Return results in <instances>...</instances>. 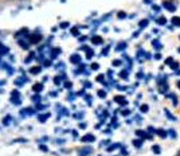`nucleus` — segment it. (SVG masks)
<instances>
[{"instance_id": "nucleus-11", "label": "nucleus", "mask_w": 180, "mask_h": 156, "mask_svg": "<svg viewBox=\"0 0 180 156\" xmlns=\"http://www.w3.org/2000/svg\"><path fill=\"white\" fill-rule=\"evenodd\" d=\"M156 23L159 24V26H165V24H167V18H165V16L157 18V19H156Z\"/></svg>"}, {"instance_id": "nucleus-49", "label": "nucleus", "mask_w": 180, "mask_h": 156, "mask_svg": "<svg viewBox=\"0 0 180 156\" xmlns=\"http://www.w3.org/2000/svg\"><path fill=\"white\" fill-rule=\"evenodd\" d=\"M178 156H180V152H179V155H178Z\"/></svg>"}, {"instance_id": "nucleus-10", "label": "nucleus", "mask_w": 180, "mask_h": 156, "mask_svg": "<svg viewBox=\"0 0 180 156\" xmlns=\"http://www.w3.org/2000/svg\"><path fill=\"white\" fill-rule=\"evenodd\" d=\"M48 117H50V113H43V114H39L38 116V120H39V123H46Z\"/></svg>"}, {"instance_id": "nucleus-45", "label": "nucleus", "mask_w": 180, "mask_h": 156, "mask_svg": "<svg viewBox=\"0 0 180 156\" xmlns=\"http://www.w3.org/2000/svg\"><path fill=\"white\" fill-rule=\"evenodd\" d=\"M40 149H42V151H46V152H47V151H48V148H47L46 145H40Z\"/></svg>"}, {"instance_id": "nucleus-29", "label": "nucleus", "mask_w": 180, "mask_h": 156, "mask_svg": "<svg viewBox=\"0 0 180 156\" xmlns=\"http://www.w3.org/2000/svg\"><path fill=\"white\" fill-rule=\"evenodd\" d=\"M98 97H101V98H105V97H106V92H105V90H98Z\"/></svg>"}, {"instance_id": "nucleus-48", "label": "nucleus", "mask_w": 180, "mask_h": 156, "mask_svg": "<svg viewBox=\"0 0 180 156\" xmlns=\"http://www.w3.org/2000/svg\"><path fill=\"white\" fill-rule=\"evenodd\" d=\"M176 85H178V88L180 89V79H179V81H178V82H176Z\"/></svg>"}, {"instance_id": "nucleus-16", "label": "nucleus", "mask_w": 180, "mask_h": 156, "mask_svg": "<svg viewBox=\"0 0 180 156\" xmlns=\"http://www.w3.org/2000/svg\"><path fill=\"white\" fill-rule=\"evenodd\" d=\"M148 24H149V20H148V19H142V20H140V23H138V27H140V28H145V27H148Z\"/></svg>"}, {"instance_id": "nucleus-34", "label": "nucleus", "mask_w": 180, "mask_h": 156, "mask_svg": "<svg viewBox=\"0 0 180 156\" xmlns=\"http://www.w3.org/2000/svg\"><path fill=\"white\" fill-rule=\"evenodd\" d=\"M32 101H34V102H37V104H38V102H40V96H39V94L34 96V97H32Z\"/></svg>"}, {"instance_id": "nucleus-26", "label": "nucleus", "mask_w": 180, "mask_h": 156, "mask_svg": "<svg viewBox=\"0 0 180 156\" xmlns=\"http://www.w3.org/2000/svg\"><path fill=\"white\" fill-rule=\"evenodd\" d=\"M120 77H121V78H124V79H128V71H127V70L121 71V73H120Z\"/></svg>"}, {"instance_id": "nucleus-12", "label": "nucleus", "mask_w": 180, "mask_h": 156, "mask_svg": "<svg viewBox=\"0 0 180 156\" xmlns=\"http://www.w3.org/2000/svg\"><path fill=\"white\" fill-rule=\"evenodd\" d=\"M61 54V48H54V50L51 51V54H50V57H51V59H55V58H58V55Z\"/></svg>"}, {"instance_id": "nucleus-37", "label": "nucleus", "mask_w": 180, "mask_h": 156, "mask_svg": "<svg viewBox=\"0 0 180 156\" xmlns=\"http://www.w3.org/2000/svg\"><path fill=\"white\" fill-rule=\"evenodd\" d=\"M118 18H120V19H125V18H127V14L121 11V12H118Z\"/></svg>"}, {"instance_id": "nucleus-2", "label": "nucleus", "mask_w": 180, "mask_h": 156, "mask_svg": "<svg viewBox=\"0 0 180 156\" xmlns=\"http://www.w3.org/2000/svg\"><path fill=\"white\" fill-rule=\"evenodd\" d=\"M42 41V35L40 34H32V35H28V42L31 44H37Z\"/></svg>"}, {"instance_id": "nucleus-25", "label": "nucleus", "mask_w": 180, "mask_h": 156, "mask_svg": "<svg viewBox=\"0 0 180 156\" xmlns=\"http://www.w3.org/2000/svg\"><path fill=\"white\" fill-rule=\"evenodd\" d=\"M70 33L73 34L74 37H78V35H79V33H78V28H77V27H73V28L70 30Z\"/></svg>"}, {"instance_id": "nucleus-24", "label": "nucleus", "mask_w": 180, "mask_h": 156, "mask_svg": "<svg viewBox=\"0 0 180 156\" xmlns=\"http://www.w3.org/2000/svg\"><path fill=\"white\" fill-rule=\"evenodd\" d=\"M171 69H172V70H179V62H172V63H171Z\"/></svg>"}, {"instance_id": "nucleus-41", "label": "nucleus", "mask_w": 180, "mask_h": 156, "mask_svg": "<svg viewBox=\"0 0 180 156\" xmlns=\"http://www.w3.org/2000/svg\"><path fill=\"white\" fill-rule=\"evenodd\" d=\"M120 65H122V62H121V61H113V66H120Z\"/></svg>"}, {"instance_id": "nucleus-1", "label": "nucleus", "mask_w": 180, "mask_h": 156, "mask_svg": "<svg viewBox=\"0 0 180 156\" xmlns=\"http://www.w3.org/2000/svg\"><path fill=\"white\" fill-rule=\"evenodd\" d=\"M90 153H93V148L92 147H82V148L78 149V155L79 156H89Z\"/></svg>"}, {"instance_id": "nucleus-43", "label": "nucleus", "mask_w": 180, "mask_h": 156, "mask_svg": "<svg viewBox=\"0 0 180 156\" xmlns=\"http://www.w3.org/2000/svg\"><path fill=\"white\" fill-rule=\"evenodd\" d=\"M85 98H86V102H88V104L92 105V96H86Z\"/></svg>"}, {"instance_id": "nucleus-30", "label": "nucleus", "mask_w": 180, "mask_h": 156, "mask_svg": "<svg viewBox=\"0 0 180 156\" xmlns=\"http://www.w3.org/2000/svg\"><path fill=\"white\" fill-rule=\"evenodd\" d=\"M103 78H105V75H103V74L97 75V81L98 82H105V79H103Z\"/></svg>"}, {"instance_id": "nucleus-40", "label": "nucleus", "mask_w": 180, "mask_h": 156, "mask_svg": "<svg viewBox=\"0 0 180 156\" xmlns=\"http://www.w3.org/2000/svg\"><path fill=\"white\" fill-rule=\"evenodd\" d=\"M100 69V65L98 63H92V70H98Z\"/></svg>"}, {"instance_id": "nucleus-31", "label": "nucleus", "mask_w": 180, "mask_h": 156, "mask_svg": "<svg viewBox=\"0 0 180 156\" xmlns=\"http://www.w3.org/2000/svg\"><path fill=\"white\" fill-rule=\"evenodd\" d=\"M148 133H149V135H153V133H156V129L153 128V127H148Z\"/></svg>"}, {"instance_id": "nucleus-22", "label": "nucleus", "mask_w": 180, "mask_h": 156, "mask_svg": "<svg viewBox=\"0 0 180 156\" xmlns=\"http://www.w3.org/2000/svg\"><path fill=\"white\" fill-rule=\"evenodd\" d=\"M11 102H12V104H15V105H20L22 104V101L19 100V97H16V98H15V97H11Z\"/></svg>"}, {"instance_id": "nucleus-50", "label": "nucleus", "mask_w": 180, "mask_h": 156, "mask_svg": "<svg viewBox=\"0 0 180 156\" xmlns=\"http://www.w3.org/2000/svg\"><path fill=\"white\" fill-rule=\"evenodd\" d=\"M179 39H180V37H179Z\"/></svg>"}, {"instance_id": "nucleus-33", "label": "nucleus", "mask_w": 180, "mask_h": 156, "mask_svg": "<svg viewBox=\"0 0 180 156\" xmlns=\"http://www.w3.org/2000/svg\"><path fill=\"white\" fill-rule=\"evenodd\" d=\"M3 53H4V54H7V53H8V48H7V47H3V46H0V55H2Z\"/></svg>"}, {"instance_id": "nucleus-35", "label": "nucleus", "mask_w": 180, "mask_h": 156, "mask_svg": "<svg viewBox=\"0 0 180 156\" xmlns=\"http://www.w3.org/2000/svg\"><path fill=\"white\" fill-rule=\"evenodd\" d=\"M69 22H62V23H61V27L62 28H67V27H69Z\"/></svg>"}, {"instance_id": "nucleus-15", "label": "nucleus", "mask_w": 180, "mask_h": 156, "mask_svg": "<svg viewBox=\"0 0 180 156\" xmlns=\"http://www.w3.org/2000/svg\"><path fill=\"white\" fill-rule=\"evenodd\" d=\"M173 26H176V27H180V16H173L172 19H171Z\"/></svg>"}, {"instance_id": "nucleus-28", "label": "nucleus", "mask_w": 180, "mask_h": 156, "mask_svg": "<svg viewBox=\"0 0 180 156\" xmlns=\"http://www.w3.org/2000/svg\"><path fill=\"white\" fill-rule=\"evenodd\" d=\"M121 48H122V50H124V48H127V42H121L120 44H118V47H117V50H121Z\"/></svg>"}, {"instance_id": "nucleus-7", "label": "nucleus", "mask_w": 180, "mask_h": 156, "mask_svg": "<svg viewBox=\"0 0 180 156\" xmlns=\"http://www.w3.org/2000/svg\"><path fill=\"white\" fill-rule=\"evenodd\" d=\"M114 101L117 102V104H122V105H127L128 104V101H127V98H125L124 96H116L114 97Z\"/></svg>"}, {"instance_id": "nucleus-17", "label": "nucleus", "mask_w": 180, "mask_h": 156, "mask_svg": "<svg viewBox=\"0 0 180 156\" xmlns=\"http://www.w3.org/2000/svg\"><path fill=\"white\" fill-rule=\"evenodd\" d=\"M164 114L167 116V117L171 120V121H176V117H173V116L169 113V110H168V109H164Z\"/></svg>"}, {"instance_id": "nucleus-46", "label": "nucleus", "mask_w": 180, "mask_h": 156, "mask_svg": "<svg viewBox=\"0 0 180 156\" xmlns=\"http://www.w3.org/2000/svg\"><path fill=\"white\" fill-rule=\"evenodd\" d=\"M65 86H66V88H69V89H70L71 86H73V83H71V82H66V83H65Z\"/></svg>"}, {"instance_id": "nucleus-18", "label": "nucleus", "mask_w": 180, "mask_h": 156, "mask_svg": "<svg viewBox=\"0 0 180 156\" xmlns=\"http://www.w3.org/2000/svg\"><path fill=\"white\" fill-rule=\"evenodd\" d=\"M30 71H31V74H39L40 71H42V68H40V66H35V68H32Z\"/></svg>"}, {"instance_id": "nucleus-6", "label": "nucleus", "mask_w": 180, "mask_h": 156, "mask_svg": "<svg viewBox=\"0 0 180 156\" xmlns=\"http://www.w3.org/2000/svg\"><path fill=\"white\" fill-rule=\"evenodd\" d=\"M70 62L74 65H79L81 63V55L79 54H73L70 57Z\"/></svg>"}, {"instance_id": "nucleus-14", "label": "nucleus", "mask_w": 180, "mask_h": 156, "mask_svg": "<svg viewBox=\"0 0 180 156\" xmlns=\"http://www.w3.org/2000/svg\"><path fill=\"white\" fill-rule=\"evenodd\" d=\"M142 143H144V139H134L133 140V145L136 147V148H141Z\"/></svg>"}, {"instance_id": "nucleus-3", "label": "nucleus", "mask_w": 180, "mask_h": 156, "mask_svg": "<svg viewBox=\"0 0 180 156\" xmlns=\"http://www.w3.org/2000/svg\"><path fill=\"white\" fill-rule=\"evenodd\" d=\"M81 141L82 143H93V141H96V136L92 135V133H86L85 136L81 137Z\"/></svg>"}, {"instance_id": "nucleus-44", "label": "nucleus", "mask_w": 180, "mask_h": 156, "mask_svg": "<svg viewBox=\"0 0 180 156\" xmlns=\"http://www.w3.org/2000/svg\"><path fill=\"white\" fill-rule=\"evenodd\" d=\"M155 59H156V61L161 59V54H160V53H157V54H155Z\"/></svg>"}, {"instance_id": "nucleus-13", "label": "nucleus", "mask_w": 180, "mask_h": 156, "mask_svg": "<svg viewBox=\"0 0 180 156\" xmlns=\"http://www.w3.org/2000/svg\"><path fill=\"white\" fill-rule=\"evenodd\" d=\"M19 44H20V47L22 48H24V50H28L30 48V42H26V41H22V39H19Z\"/></svg>"}, {"instance_id": "nucleus-39", "label": "nucleus", "mask_w": 180, "mask_h": 156, "mask_svg": "<svg viewBox=\"0 0 180 156\" xmlns=\"http://www.w3.org/2000/svg\"><path fill=\"white\" fill-rule=\"evenodd\" d=\"M172 62H173V58H172V57H169V58H167V59H165V63H167V65H171Z\"/></svg>"}, {"instance_id": "nucleus-42", "label": "nucleus", "mask_w": 180, "mask_h": 156, "mask_svg": "<svg viewBox=\"0 0 180 156\" xmlns=\"http://www.w3.org/2000/svg\"><path fill=\"white\" fill-rule=\"evenodd\" d=\"M54 82H55V85H59V83H61V77H55Z\"/></svg>"}, {"instance_id": "nucleus-47", "label": "nucleus", "mask_w": 180, "mask_h": 156, "mask_svg": "<svg viewBox=\"0 0 180 156\" xmlns=\"http://www.w3.org/2000/svg\"><path fill=\"white\" fill-rule=\"evenodd\" d=\"M79 128H86V124L82 123V124H79Z\"/></svg>"}, {"instance_id": "nucleus-32", "label": "nucleus", "mask_w": 180, "mask_h": 156, "mask_svg": "<svg viewBox=\"0 0 180 156\" xmlns=\"http://www.w3.org/2000/svg\"><path fill=\"white\" fill-rule=\"evenodd\" d=\"M168 135H169L171 137H172V139H175V137L178 136L176 133H175V131H173V129H169V131H168Z\"/></svg>"}, {"instance_id": "nucleus-20", "label": "nucleus", "mask_w": 180, "mask_h": 156, "mask_svg": "<svg viewBox=\"0 0 180 156\" xmlns=\"http://www.w3.org/2000/svg\"><path fill=\"white\" fill-rule=\"evenodd\" d=\"M148 110H149V106H148L147 104H142L140 106V112L141 113H148Z\"/></svg>"}, {"instance_id": "nucleus-4", "label": "nucleus", "mask_w": 180, "mask_h": 156, "mask_svg": "<svg viewBox=\"0 0 180 156\" xmlns=\"http://www.w3.org/2000/svg\"><path fill=\"white\" fill-rule=\"evenodd\" d=\"M90 42H92L94 46H97V44H101L103 42V39H102L101 35H93V37L90 38Z\"/></svg>"}, {"instance_id": "nucleus-38", "label": "nucleus", "mask_w": 180, "mask_h": 156, "mask_svg": "<svg viewBox=\"0 0 180 156\" xmlns=\"http://www.w3.org/2000/svg\"><path fill=\"white\" fill-rule=\"evenodd\" d=\"M121 114H122V116H129L130 114V110L129 109H124L122 112H121Z\"/></svg>"}, {"instance_id": "nucleus-9", "label": "nucleus", "mask_w": 180, "mask_h": 156, "mask_svg": "<svg viewBox=\"0 0 180 156\" xmlns=\"http://www.w3.org/2000/svg\"><path fill=\"white\" fill-rule=\"evenodd\" d=\"M42 89H43V83L42 82H38V83H34V85H32V90L35 93H40V92H42Z\"/></svg>"}, {"instance_id": "nucleus-5", "label": "nucleus", "mask_w": 180, "mask_h": 156, "mask_svg": "<svg viewBox=\"0 0 180 156\" xmlns=\"http://www.w3.org/2000/svg\"><path fill=\"white\" fill-rule=\"evenodd\" d=\"M163 7L165 8V10H168L169 12H175V11H176V6H175L173 3H171V2H164L163 3Z\"/></svg>"}, {"instance_id": "nucleus-27", "label": "nucleus", "mask_w": 180, "mask_h": 156, "mask_svg": "<svg viewBox=\"0 0 180 156\" xmlns=\"http://www.w3.org/2000/svg\"><path fill=\"white\" fill-rule=\"evenodd\" d=\"M118 147H120V144H113V145H109V147H108V151H109V152H110V151H114L116 148H118Z\"/></svg>"}, {"instance_id": "nucleus-23", "label": "nucleus", "mask_w": 180, "mask_h": 156, "mask_svg": "<svg viewBox=\"0 0 180 156\" xmlns=\"http://www.w3.org/2000/svg\"><path fill=\"white\" fill-rule=\"evenodd\" d=\"M93 55H94V51L93 50H89V48H88V50H86V59H92Z\"/></svg>"}, {"instance_id": "nucleus-21", "label": "nucleus", "mask_w": 180, "mask_h": 156, "mask_svg": "<svg viewBox=\"0 0 180 156\" xmlns=\"http://www.w3.org/2000/svg\"><path fill=\"white\" fill-rule=\"evenodd\" d=\"M152 44H153V48H156V50H161V43L157 41V39L152 42Z\"/></svg>"}, {"instance_id": "nucleus-19", "label": "nucleus", "mask_w": 180, "mask_h": 156, "mask_svg": "<svg viewBox=\"0 0 180 156\" xmlns=\"http://www.w3.org/2000/svg\"><path fill=\"white\" fill-rule=\"evenodd\" d=\"M152 151L155 152V155H160L161 153V148H160V145H157V144L152 147Z\"/></svg>"}, {"instance_id": "nucleus-36", "label": "nucleus", "mask_w": 180, "mask_h": 156, "mask_svg": "<svg viewBox=\"0 0 180 156\" xmlns=\"http://www.w3.org/2000/svg\"><path fill=\"white\" fill-rule=\"evenodd\" d=\"M10 120H11V116H7V117H6V121L3 120V124H4V125H8V124H10Z\"/></svg>"}, {"instance_id": "nucleus-8", "label": "nucleus", "mask_w": 180, "mask_h": 156, "mask_svg": "<svg viewBox=\"0 0 180 156\" xmlns=\"http://www.w3.org/2000/svg\"><path fill=\"white\" fill-rule=\"evenodd\" d=\"M156 135H157V136H160L161 139H165V137L168 136V132L165 131V129H161V128H159V129H156Z\"/></svg>"}]
</instances>
